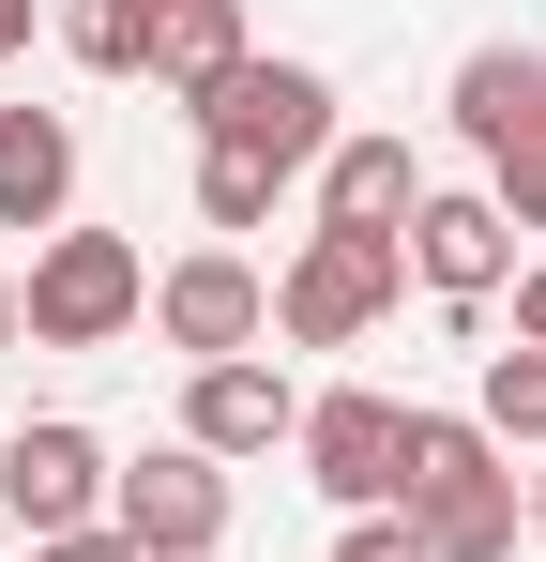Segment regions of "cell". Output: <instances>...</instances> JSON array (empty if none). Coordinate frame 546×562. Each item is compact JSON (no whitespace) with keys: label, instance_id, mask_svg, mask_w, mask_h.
I'll return each instance as SVG.
<instances>
[{"label":"cell","instance_id":"21","mask_svg":"<svg viewBox=\"0 0 546 562\" xmlns=\"http://www.w3.org/2000/svg\"><path fill=\"white\" fill-rule=\"evenodd\" d=\"M516 350H546V259L516 274Z\"/></svg>","mask_w":546,"mask_h":562},{"label":"cell","instance_id":"1","mask_svg":"<svg viewBox=\"0 0 546 562\" xmlns=\"http://www.w3.org/2000/svg\"><path fill=\"white\" fill-rule=\"evenodd\" d=\"M395 517L425 532V562H516V471L470 411H410V471H395Z\"/></svg>","mask_w":546,"mask_h":562},{"label":"cell","instance_id":"2","mask_svg":"<svg viewBox=\"0 0 546 562\" xmlns=\"http://www.w3.org/2000/svg\"><path fill=\"white\" fill-rule=\"evenodd\" d=\"M15 319H31V350H106V335L152 319V259H137L122 228H46V259H31V289H15Z\"/></svg>","mask_w":546,"mask_h":562},{"label":"cell","instance_id":"12","mask_svg":"<svg viewBox=\"0 0 546 562\" xmlns=\"http://www.w3.org/2000/svg\"><path fill=\"white\" fill-rule=\"evenodd\" d=\"M61 198H77V122L0 106V228H61Z\"/></svg>","mask_w":546,"mask_h":562},{"label":"cell","instance_id":"23","mask_svg":"<svg viewBox=\"0 0 546 562\" xmlns=\"http://www.w3.org/2000/svg\"><path fill=\"white\" fill-rule=\"evenodd\" d=\"M15 335H31V319H15V274H0V350H15Z\"/></svg>","mask_w":546,"mask_h":562},{"label":"cell","instance_id":"10","mask_svg":"<svg viewBox=\"0 0 546 562\" xmlns=\"http://www.w3.org/2000/svg\"><path fill=\"white\" fill-rule=\"evenodd\" d=\"M410 274L441 289V304H486V289L516 274V228H501V198H425V213H410Z\"/></svg>","mask_w":546,"mask_h":562},{"label":"cell","instance_id":"6","mask_svg":"<svg viewBox=\"0 0 546 562\" xmlns=\"http://www.w3.org/2000/svg\"><path fill=\"white\" fill-rule=\"evenodd\" d=\"M106 532H122L137 562H213V548H228V457L168 441V457L106 471Z\"/></svg>","mask_w":546,"mask_h":562},{"label":"cell","instance_id":"4","mask_svg":"<svg viewBox=\"0 0 546 562\" xmlns=\"http://www.w3.org/2000/svg\"><path fill=\"white\" fill-rule=\"evenodd\" d=\"M197 137H213V153H259L273 183H288V168L334 153V77H319V61H243L228 92H197Z\"/></svg>","mask_w":546,"mask_h":562},{"label":"cell","instance_id":"7","mask_svg":"<svg viewBox=\"0 0 546 562\" xmlns=\"http://www.w3.org/2000/svg\"><path fill=\"white\" fill-rule=\"evenodd\" d=\"M152 335H168V350H197V366H243V350L273 335L259 259H243V244H197V259H168V274H152Z\"/></svg>","mask_w":546,"mask_h":562},{"label":"cell","instance_id":"11","mask_svg":"<svg viewBox=\"0 0 546 562\" xmlns=\"http://www.w3.org/2000/svg\"><path fill=\"white\" fill-rule=\"evenodd\" d=\"M425 213V153L410 137H334L319 153V228H410Z\"/></svg>","mask_w":546,"mask_h":562},{"label":"cell","instance_id":"19","mask_svg":"<svg viewBox=\"0 0 546 562\" xmlns=\"http://www.w3.org/2000/svg\"><path fill=\"white\" fill-rule=\"evenodd\" d=\"M334 562H425V532H410V517H350V532H334Z\"/></svg>","mask_w":546,"mask_h":562},{"label":"cell","instance_id":"16","mask_svg":"<svg viewBox=\"0 0 546 562\" xmlns=\"http://www.w3.org/2000/svg\"><path fill=\"white\" fill-rule=\"evenodd\" d=\"M470 426L516 457V441H546V350H486V395H470Z\"/></svg>","mask_w":546,"mask_h":562},{"label":"cell","instance_id":"9","mask_svg":"<svg viewBox=\"0 0 546 562\" xmlns=\"http://www.w3.org/2000/svg\"><path fill=\"white\" fill-rule=\"evenodd\" d=\"M182 441L197 457H273V441H304V395H288V366H197L182 380Z\"/></svg>","mask_w":546,"mask_h":562},{"label":"cell","instance_id":"20","mask_svg":"<svg viewBox=\"0 0 546 562\" xmlns=\"http://www.w3.org/2000/svg\"><path fill=\"white\" fill-rule=\"evenodd\" d=\"M31 562H137V548H122V532L91 517V532H46V548H31Z\"/></svg>","mask_w":546,"mask_h":562},{"label":"cell","instance_id":"22","mask_svg":"<svg viewBox=\"0 0 546 562\" xmlns=\"http://www.w3.org/2000/svg\"><path fill=\"white\" fill-rule=\"evenodd\" d=\"M15 46H31V0H0V61H15Z\"/></svg>","mask_w":546,"mask_h":562},{"label":"cell","instance_id":"14","mask_svg":"<svg viewBox=\"0 0 546 562\" xmlns=\"http://www.w3.org/2000/svg\"><path fill=\"white\" fill-rule=\"evenodd\" d=\"M546 122V46H470L455 61V137L470 153H501V137H532Z\"/></svg>","mask_w":546,"mask_h":562},{"label":"cell","instance_id":"18","mask_svg":"<svg viewBox=\"0 0 546 562\" xmlns=\"http://www.w3.org/2000/svg\"><path fill=\"white\" fill-rule=\"evenodd\" d=\"M486 198H501V228H546V122L486 153Z\"/></svg>","mask_w":546,"mask_h":562},{"label":"cell","instance_id":"24","mask_svg":"<svg viewBox=\"0 0 546 562\" xmlns=\"http://www.w3.org/2000/svg\"><path fill=\"white\" fill-rule=\"evenodd\" d=\"M532 532H546V471H532Z\"/></svg>","mask_w":546,"mask_h":562},{"label":"cell","instance_id":"8","mask_svg":"<svg viewBox=\"0 0 546 562\" xmlns=\"http://www.w3.org/2000/svg\"><path fill=\"white\" fill-rule=\"evenodd\" d=\"M91 502H106V441H91V426L46 411V426L0 441V517H31V548H46V532H91Z\"/></svg>","mask_w":546,"mask_h":562},{"label":"cell","instance_id":"3","mask_svg":"<svg viewBox=\"0 0 546 562\" xmlns=\"http://www.w3.org/2000/svg\"><path fill=\"white\" fill-rule=\"evenodd\" d=\"M410 274V228H304V259L273 274V319H288V350H350L364 319L395 304Z\"/></svg>","mask_w":546,"mask_h":562},{"label":"cell","instance_id":"5","mask_svg":"<svg viewBox=\"0 0 546 562\" xmlns=\"http://www.w3.org/2000/svg\"><path fill=\"white\" fill-rule=\"evenodd\" d=\"M395 471H410V395H304V486L334 502V517H395Z\"/></svg>","mask_w":546,"mask_h":562},{"label":"cell","instance_id":"15","mask_svg":"<svg viewBox=\"0 0 546 562\" xmlns=\"http://www.w3.org/2000/svg\"><path fill=\"white\" fill-rule=\"evenodd\" d=\"M61 46L91 77H152V0H61Z\"/></svg>","mask_w":546,"mask_h":562},{"label":"cell","instance_id":"17","mask_svg":"<svg viewBox=\"0 0 546 562\" xmlns=\"http://www.w3.org/2000/svg\"><path fill=\"white\" fill-rule=\"evenodd\" d=\"M197 213H213V228H273V168H259V153H213V137H197Z\"/></svg>","mask_w":546,"mask_h":562},{"label":"cell","instance_id":"13","mask_svg":"<svg viewBox=\"0 0 546 562\" xmlns=\"http://www.w3.org/2000/svg\"><path fill=\"white\" fill-rule=\"evenodd\" d=\"M259 46H243V0H152V77H168L182 106L197 92H228Z\"/></svg>","mask_w":546,"mask_h":562}]
</instances>
